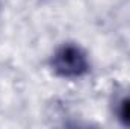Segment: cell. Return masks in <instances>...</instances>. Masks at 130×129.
Returning <instances> with one entry per match:
<instances>
[{"instance_id": "cell-1", "label": "cell", "mask_w": 130, "mask_h": 129, "mask_svg": "<svg viewBox=\"0 0 130 129\" xmlns=\"http://www.w3.org/2000/svg\"><path fill=\"white\" fill-rule=\"evenodd\" d=\"M52 68L61 78L76 79L88 73L89 61L86 58V53L79 46L64 44L53 53Z\"/></svg>"}, {"instance_id": "cell-2", "label": "cell", "mask_w": 130, "mask_h": 129, "mask_svg": "<svg viewBox=\"0 0 130 129\" xmlns=\"http://www.w3.org/2000/svg\"><path fill=\"white\" fill-rule=\"evenodd\" d=\"M117 115H118V120L121 122V125L130 128V93H126L118 100Z\"/></svg>"}]
</instances>
